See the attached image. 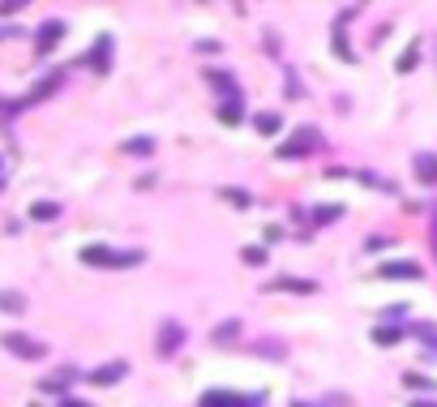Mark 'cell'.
<instances>
[{
    "instance_id": "cell-14",
    "label": "cell",
    "mask_w": 437,
    "mask_h": 407,
    "mask_svg": "<svg viewBox=\"0 0 437 407\" xmlns=\"http://www.w3.org/2000/svg\"><path fill=\"white\" fill-rule=\"evenodd\" d=\"M206 82H211L219 94H227V99H240V90L236 86H231V78H227V73H211V78H206Z\"/></svg>"
},
{
    "instance_id": "cell-16",
    "label": "cell",
    "mask_w": 437,
    "mask_h": 407,
    "mask_svg": "<svg viewBox=\"0 0 437 407\" xmlns=\"http://www.w3.org/2000/svg\"><path fill=\"white\" fill-rule=\"evenodd\" d=\"M56 215H60V206H56V201H35V206H31V219H39V223L56 219Z\"/></svg>"
},
{
    "instance_id": "cell-24",
    "label": "cell",
    "mask_w": 437,
    "mask_h": 407,
    "mask_svg": "<svg viewBox=\"0 0 437 407\" xmlns=\"http://www.w3.org/2000/svg\"><path fill=\"white\" fill-rule=\"evenodd\" d=\"M407 386H420V390H433V381L420 377V373H407Z\"/></svg>"
},
{
    "instance_id": "cell-25",
    "label": "cell",
    "mask_w": 437,
    "mask_h": 407,
    "mask_svg": "<svg viewBox=\"0 0 437 407\" xmlns=\"http://www.w3.org/2000/svg\"><path fill=\"white\" fill-rule=\"evenodd\" d=\"M223 197L236 201V206H245V201H249V193H240V189H223Z\"/></svg>"
},
{
    "instance_id": "cell-18",
    "label": "cell",
    "mask_w": 437,
    "mask_h": 407,
    "mask_svg": "<svg viewBox=\"0 0 437 407\" xmlns=\"http://www.w3.org/2000/svg\"><path fill=\"white\" fill-rule=\"evenodd\" d=\"M0 309H5V313H22V309H26V300H22L17 292H0Z\"/></svg>"
},
{
    "instance_id": "cell-15",
    "label": "cell",
    "mask_w": 437,
    "mask_h": 407,
    "mask_svg": "<svg viewBox=\"0 0 437 407\" xmlns=\"http://www.w3.org/2000/svg\"><path fill=\"white\" fill-rule=\"evenodd\" d=\"M108 52H112V39L103 35V39L94 43V52H90V65H94V69H108Z\"/></svg>"
},
{
    "instance_id": "cell-10",
    "label": "cell",
    "mask_w": 437,
    "mask_h": 407,
    "mask_svg": "<svg viewBox=\"0 0 437 407\" xmlns=\"http://www.w3.org/2000/svg\"><path fill=\"white\" fill-rule=\"evenodd\" d=\"M416 176H420L424 185H437V155L420 150V155H416Z\"/></svg>"
},
{
    "instance_id": "cell-19",
    "label": "cell",
    "mask_w": 437,
    "mask_h": 407,
    "mask_svg": "<svg viewBox=\"0 0 437 407\" xmlns=\"http://www.w3.org/2000/svg\"><path fill=\"white\" fill-rule=\"evenodd\" d=\"M240 253H245L249 266H262V262H266V249H262V244H249V249H240Z\"/></svg>"
},
{
    "instance_id": "cell-30",
    "label": "cell",
    "mask_w": 437,
    "mask_h": 407,
    "mask_svg": "<svg viewBox=\"0 0 437 407\" xmlns=\"http://www.w3.org/2000/svg\"><path fill=\"white\" fill-rule=\"evenodd\" d=\"M292 407H304V403H292Z\"/></svg>"
},
{
    "instance_id": "cell-7",
    "label": "cell",
    "mask_w": 437,
    "mask_h": 407,
    "mask_svg": "<svg viewBox=\"0 0 437 407\" xmlns=\"http://www.w3.org/2000/svg\"><path fill=\"white\" fill-rule=\"evenodd\" d=\"M120 377H124V360H112V365H103V369L90 373L94 386H112V381H120Z\"/></svg>"
},
{
    "instance_id": "cell-27",
    "label": "cell",
    "mask_w": 437,
    "mask_h": 407,
    "mask_svg": "<svg viewBox=\"0 0 437 407\" xmlns=\"http://www.w3.org/2000/svg\"><path fill=\"white\" fill-rule=\"evenodd\" d=\"M433 249H437V223H433Z\"/></svg>"
},
{
    "instance_id": "cell-20",
    "label": "cell",
    "mask_w": 437,
    "mask_h": 407,
    "mask_svg": "<svg viewBox=\"0 0 437 407\" xmlns=\"http://www.w3.org/2000/svg\"><path fill=\"white\" fill-rule=\"evenodd\" d=\"M343 219V206H318V223H334Z\"/></svg>"
},
{
    "instance_id": "cell-13",
    "label": "cell",
    "mask_w": 437,
    "mask_h": 407,
    "mask_svg": "<svg viewBox=\"0 0 437 407\" xmlns=\"http://www.w3.org/2000/svg\"><path fill=\"white\" fill-rule=\"evenodd\" d=\"M403 339V326H377L373 330V343H381V347H390V343H399Z\"/></svg>"
},
{
    "instance_id": "cell-23",
    "label": "cell",
    "mask_w": 437,
    "mask_h": 407,
    "mask_svg": "<svg viewBox=\"0 0 437 407\" xmlns=\"http://www.w3.org/2000/svg\"><path fill=\"white\" fill-rule=\"evenodd\" d=\"M334 52H339L343 60H352V47H347V39H343L339 31H334Z\"/></svg>"
},
{
    "instance_id": "cell-12",
    "label": "cell",
    "mask_w": 437,
    "mask_h": 407,
    "mask_svg": "<svg viewBox=\"0 0 437 407\" xmlns=\"http://www.w3.org/2000/svg\"><path fill=\"white\" fill-rule=\"evenodd\" d=\"M219 120H223V124H240V120H245V108H240V99H227V103L219 108Z\"/></svg>"
},
{
    "instance_id": "cell-9",
    "label": "cell",
    "mask_w": 437,
    "mask_h": 407,
    "mask_svg": "<svg viewBox=\"0 0 437 407\" xmlns=\"http://www.w3.org/2000/svg\"><path fill=\"white\" fill-rule=\"evenodd\" d=\"M236 339H240V317H227V322H219V326H215V343H219V347L236 343Z\"/></svg>"
},
{
    "instance_id": "cell-2",
    "label": "cell",
    "mask_w": 437,
    "mask_h": 407,
    "mask_svg": "<svg viewBox=\"0 0 437 407\" xmlns=\"http://www.w3.org/2000/svg\"><path fill=\"white\" fill-rule=\"evenodd\" d=\"M0 343H5V351L22 356V360H43V356H47V347H43L39 339H31V335H17V330H9V335L0 339Z\"/></svg>"
},
{
    "instance_id": "cell-28",
    "label": "cell",
    "mask_w": 437,
    "mask_h": 407,
    "mask_svg": "<svg viewBox=\"0 0 437 407\" xmlns=\"http://www.w3.org/2000/svg\"><path fill=\"white\" fill-rule=\"evenodd\" d=\"M411 407H433V403H424V399H420V403H411Z\"/></svg>"
},
{
    "instance_id": "cell-26",
    "label": "cell",
    "mask_w": 437,
    "mask_h": 407,
    "mask_svg": "<svg viewBox=\"0 0 437 407\" xmlns=\"http://www.w3.org/2000/svg\"><path fill=\"white\" fill-rule=\"evenodd\" d=\"M60 407H86V403H82V399H65Z\"/></svg>"
},
{
    "instance_id": "cell-5",
    "label": "cell",
    "mask_w": 437,
    "mask_h": 407,
    "mask_svg": "<svg viewBox=\"0 0 437 407\" xmlns=\"http://www.w3.org/2000/svg\"><path fill=\"white\" fill-rule=\"evenodd\" d=\"M180 343H185V326H180V322H167V326L159 330V356H172Z\"/></svg>"
},
{
    "instance_id": "cell-17",
    "label": "cell",
    "mask_w": 437,
    "mask_h": 407,
    "mask_svg": "<svg viewBox=\"0 0 437 407\" xmlns=\"http://www.w3.org/2000/svg\"><path fill=\"white\" fill-rule=\"evenodd\" d=\"M150 150H154L150 138H129V142H124V155H150Z\"/></svg>"
},
{
    "instance_id": "cell-29",
    "label": "cell",
    "mask_w": 437,
    "mask_h": 407,
    "mask_svg": "<svg viewBox=\"0 0 437 407\" xmlns=\"http://www.w3.org/2000/svg\"><path fill=\"white\" fill-rule=\"evenodd\" d=\"M0 189H5V176H0Z\"/></svg>"
},
{
    "instance_id": "cell-3",
    "label": "cell",
    "mask_w": 437,
    "mask_h": 407,
    "mask_svg": "<svg viewBox=\"0 0 437 407\" xmlns=\"http://www.w3.org/2000/svg\"><path fill=\"white\" fill-rule=\"evenodd\" d=\"M318 133L313 129H300V133H292L288 142H283L279 146V159H304V155H313V150H318Z\"/></svg>"
},
{
    "instance_id": "cell-6",
    "label": "cell",
    "mask_w": 437,
    "mask_h": 407,
    "mask_svg": "<svg viewBox=\"0 0 437 407\" xmlns=\"http://www.w3.org/2000/svg\"><path fill=\"white\" fill-rule=\"evenodd\" d=\"M377 274H381V279H420L424 270H420L416 262H386Z\"/></svg>"
},
{
    "instance_id": "cell-1",
    "label": "cell",
    "mask_w": 437,
    "mask_h": 407,
    "mask_svg": "<svg viewBox=\"0 0 437 407\" xmlns=\"http://www.w3.org/2000/svg\"><path fill=\"white\" fill-rule=\"evenodd\" d=\"M82 262H86V266L124 270V266H138L142 253H138V249H103V244H86V249H82Z\"/></svg>"
},
{
    "instance_id": "cell-21",
    "label": "cell",
    "mask_w": 437,
    "mask_h": 407,
    "mask_svg": "<svg viewBox=\"0 0 437 407\" xmlns=\"http://www.w3.org/2000/svg\"><path fill=\"white\" fill-rule=\"evenodd\" d=\"M416 335H420V339H424V343L437 351V330H433V326H424V322H420V326H416Z\"/></svg>"
},
{
    "instance_id": "cell-8",
    "label": "cell",
    "mask_w": 437,
    "mask_h": 407,
    "mask_svg": "<svg viewBox=\"0 0 437 407\" xmlns=\"http://www.w3.org/2000/svg\"><path fill=\"white\" fill-rule=\"evenodd\" d=\"M65 35V22H47V26H39V52L47 56L51 47H56V39Z\"/></svg>"
},
{
    "instance_id": "cell-4",
    "label": "cell",
    "mask_w": 437,
    "mask_h": 407,
    "mask_svg": "<svg viewBox=\"0 0 437 407\" xmlns=\"http://www.w3.org/2000/svg\"><path fill=\"white\" fill-rule=\"evenodd\" d=\"M266 292H296V296H313L318 283L313 279H274V283H266Z\"/></svg>"
},
{
    "instance_id": "cell-11",
    "label": "cell",
    "mask_w": 437,
    "mask_h": 407,
    "mask_svg": "<svg viewBox=\"0 0 437 407\" xmlns=\"http://www.w3.org/2000/svg\"><path fill=\"white\" fill-rule=\"evenodd\" d=\"M253 129L270 138V133H279V129H283V116H279V112H257V116H253Z\"/></svg>"
},
{
    "instance_id": "cell-22",
    "label": "cell",
    "mask_w": 437,
    "mask_h": 407,
    "mask_svg": "<svg viewBox=\"0 0 437 407\" xmlns=\"http://www.w3.org/2000/svg\"><path fill=\"white\" fill-rule=\"evenodd\" d=\"M416 60H420V52H403V56H399V73H407V69H416Z\"/></svg>"
}]
</instances>
